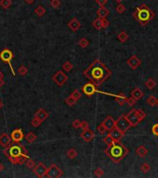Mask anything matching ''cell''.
I'll return each instance as SVG.
<instances>
[{"mask_svg": "<svg viewBox=\"0 0 158 178\" xmlns=\"http://www.w3.org/2000/svg\"><path fill=\"white\" fill-rule=\"evenodd\" d=\"M83 74L96 86H99L111 76L112 71L101 60L96 59L83 71Z\"/></svg>", "mask_w": 158, "mask_h": 178, "instance_id": "6da1fadb", "label": "cell"}, {"mask_svg": "<svg viewBox=\"0 0 158 178\" xmlns=\"http://www.w3.org/2000/svg\"><path fill=\"white\" fill-rule=\"evenodd\" d=\"M104 152L113 162H120L129 154V149L120 141H114L111 146H107Z\"/></svg>", "mask_w": 158, "mask_h": 178, "instance_id": "7a4b0ae2", "label": "cell"}, {"mask_svg": "<svg viewBox=\"0 0 158 178\" xmlns=\"http://www.w3.org/2000/svg\"><path fill=\"white\" fill-rule=\"evenodd\" d=\"M6 149H4V154L8 157V159H9V162H12L16 159H19L21 157H27L28 156V151L25 149V147L22 146L21 144V142H12L10 146L5 148Z\"/></svg>", "mask_w": 158, "mask_h": 178, "instance_id": "3957f363", "label": "cell"}, {"mask_svg": "<svg viewBox=\"0 0 158 178\" xmlns=\"http://www.w3.org/2000/svg\"><path fill=\"white\" fill-rule=\"evenodd\" d=\"M133 16L142 26H144L154 18V12L149 9V7H147L146 5L143 4L136 9Z\"/></svg>", "mask_w": 158, "mask_h": 178, "instance_id": "277c9868", "label": "cell"}, {"mask_svg": "<svg viewBox=\"0 0 158 178\" xmlns=\"http://www.w3.org/2000/svg\"><path fill=\"white\" fill-rule=\"evenodd\" d=\"M13 58H14V54L12 53L11 50L8 49V48H5V49H3L1 52H0V59H1L3 62L9 64L11 71H12V73H13V75H15V71H14L13 68H12V65H11V60L13 59Z\"/></svg>", "mask_w": 158, "mask_h": 178, "instance_id": "5b68a950", "label": "cell"}, {"mask_svg": "<svg viewBox=\"0 0 158 178\" xmlns=\"http://www.w3.org/2000/svg\"><path fill=\"white\" fill-rule=\"evenodd\" d=\"M115 127H117L122 133H126L131 126L130 122L126 118V115H122L115 121Z\"/></svg>", "mask_w": 158, "mask_h": 178, "instance_id": "8992f818", "label": "cell"}, {"mask_svg": "<svg viewBox=\"0 0 158 178\" xmlns=\"http://www.w3.org/2000/svg\"><path fill=\"white\" fill-rule=\"evenodd\" d=\"M63 172L60 170L55 163H52L50 167L47 168V173H46V177L48 178H58L62 175Z\"/></svg>", "mask_w": 158, "mask_h": 178, "instance_id": "52a82bcc", "label": "cell"}, {"mask_svg": "<svg viewBox=\"0 0 158 178\" xmlns=\"http://www.w3.org/2000/svg\"><path fill=\"white\" fill-rule=\"evenodd\" d=\"M52 80L56 83L57 85L59 86H62L65 84V82L68 80V76L65 74L62 71H58L55 74L52 76Z\"/></svg>", "mask_w": 158, "mask_h": 178, "instance_id": "ba28073f", "label": "cell"}, {"mask_svg": "<svg viewBox=\"0 0 158 178\" xmlns=\"http://www.w3.org/2000/svg\"><path fill=\"white\" fill-rule=\"evenodd\" d=\"M47 168L46 167V165L43 162H39L37 164H35V166L33 168V172L34 173V174L39 177H46V173H47Z\"/></svg>", "mask_w": 158, "mask_h": 178, "instance_id": "9c48e42d", "label": "cell"}, {"mask_svg": "<svg viewBox=\"0 0 158 178\" xmlns=\"http://www.w3.org/2000/svg\"><path fill=\"white\" fill-rule=\"evenodd\" d=\"M126 118L127 119V121L130 122L131 126H133V127L137 126L139 124V122H141V121H139V119L138 118V116L136 114L135 109H131L130 112L126 115Z\"/></svg>", "mask_w": 158, "mask_h": 178, "instance_id": "30bf717a", "label": "cell"}, {"mask_svg": "<svg viewBox=\"0 0 158 178\" xmlns=\"http://www.w3.org/2000/svg\"><path fill=\"white\" fill-rule=\"evenodd\" d=\"M82 91L83 93L86 95V96H92L93 94H95L97 91V88H96V85L92 83H87L85 84L83 86H82Z\"/></svg>", "mask_w": 158, "mask_h": 178, "instance_id": "8fae6325", "label": "cell"}, {"mask_svg": "<svg viewBox=\"0 0 158 178\" xmlns=\"http://www.w3.org/2000/svg\"><path fill=\"white\" fill-rule=\"evenodd\" d=\"M127 65H129L132 70H136L139 68V66H141V60L139 59L136 55H133L131 56L129 59L126 61Z\"/></svg>", "mask_w": 158, "mask_h": 178, "instance_id": "7c38bea8", "label": "cell"}, {"mask_svg": "<svg viewBox=\"0 0 158 178\" xmlns=\"http://www.w3.org/2000/svg\"><path fill=\"white\" fill-rule=\"evenodd\" d=\"M10 137L12 139V142H22L24 136H23V132L22 129H15L14 131H12Z\"/></svg>", "mask_w": 158, "mask_h": 178, "instance_id": "4fadbf2b", "label": "cell"}, {"mask_svg": "<svg viewBox=\"0 0 158 178\" xmlns=\"http://www.w3.org/2000/svg\"><path fill=\"white\" fill-rule=\"evenodd\" d=\"M109 134H110V137H111L114 141H120L121 139H122V137H124V133L121 132L119 129H118L117 127H115V126L110 131Z\"/></svg>", "mask_w": 158, "mask_h": 178, "instance_id": "5bb4252c", "label": "cell"}, {"mask_svg": "<svg viewBox=\"0 0 158 178\" xmlns=\"http://www.w3.org/2000/svg\"><path fill=\"white\" fill-rule=\"evenodd\" d=\"M11 143H12V139L8 134L4 133L0 136V146L3 147V148H7V147L11 145Z\"/></svg>", "mask_w": 158, "mask_h": 178, "instance_id": "9a60e30c", "label": "cell"}, {"mask_svg": "<svg viewBox=\"0 0 158 178\" xmlns=\"http://www.w3.org/2000/svg\"><path fill=\"white\" fill-rule=\"evenodd\" d=\"M48 116H50L48 112H47V110H45L44 109H42V108L39 109L37 112L34 113V118L38 119L41 122H45V121L48 118Z\"/></svg>", "mask_w": 158, "mask_h": 178, "instance_id": "2e32d148", "label": "cell"}, {"mask_svg": "<svg viewBox=\"0 0 158 178\" xmlns=\"http://www.w3.org/2000/svg\"><path fill=\"white\" fill-rule=\"evenodd\" d=\"M80 137L85 141V142H90V141L95 137V134L88 128V129H87V130H83V132L80 134Z\"/></svg>", "mask_w": 158, "mask_h": 178, "instance_id": "e0dca14e", "label": "cell"}, {"mask_svg": "<svg viewBox=\"0 0 158 178\" xmlns=\"http://www.w3.org/2000/svg\"><path fill=\"white\" fill-rule=\"evenodd\" d=\"M101 124L106 128L107 131H111L112 129L115 126V120L112 117V116H108V117H106L105 120L103 121Z\"/></svg>", "mask_w": 158, "mask_h": 178, "instance_id": "ac0fdd59", "label": "cell"}, {"mask_svg": "<svg viewBox=\"0 0 158 178\" xmlns=\"http://www.w3.org/2000/svg\"><path fill=\"white\" fill-rule=\"evenodd\" d=\"M68 27L73 31V32H76V31L81 27V23L76 18H73V19L68 22Z\"/></svg>", "mask_w": 158, "mask_h": 178, "instance_id": "d6986e66", "label": "cell"}, {"mask_svg": "<svg viewBox=\"0 0 158 178\" xmlns=\"http://www.w3.org/2000/svg\"><path fill=\"white\" fill-rule=\"evenodd\" d=\"M96 13L101 19H105V18H107V16L110 14V10H109L107 8H105L104 6H102V7H100V9L97 10Z\"/></svg>", "mask_w": 158, "mask_h": 178, "instance_id": "ffe728a7", "label": "cell"}, {"mask_svg": "<svg viewBox=\"0 0 158 178\" xmlns=\"http://www.w3.org/2000/svg\"><path fill=\"white\" fill-rule=\"evenodd\" d=\"M131 97L134 99L135 100H139L141 99H142L143 97V92L139 89V87L134 88L131 91Z\"/></svg>", "mask_w": 158, "mask_h": 178, "instance_id": "44dd1931", "label": "cell"}, {"mask_svg": "<svg viewBox=\"0 0 158 178\" xmlns=\"http://www.w3.org/2000/svg\"><path fill=\"white\" fill-rule=\"evenodd\" d=\"M136 154L139 157L144 158L145 156L148 154V149L145 148L144 146H139V148H137V149H136Z\"/></svg>", "mask_w": 158, "mask_h": 178, "instance_id": "7402d4cb", "label": "cell"}, {"mask_svg": "<svg viewBox=\"0 0 158 178\" xmlns=\"http://www.w3.org/2000/svg\"><path fill=\"white\" fill-rule=\"evenodd\" d=\"M115 101H116L119 104V105L122 106V105H124V104L126 103V97L124 94L120 93L117 96H115Z\"/></svg>", "mask_w": 158, "mask_h": 178, "instance_id": "603a6c76", "label": "cell"}, {"mask_svg": "<svg viewBox=\"0 0 158 178\" xmlns=\"http://www.w3.org/2000/svg\"><path fill=\"white\" fill-rule=\"evenodd\" d=\"M34 14L38 17H42L45 13H46V9L43 7V6H37L35 9H34Z\"/></svg>", "mask_w": 158, "mask_h": 178, "instance_id": "cb8c5ba5", "label": "cell"}, {"mask_svg": "<svg viewBox=\"0 0 158 178\" xmlns=\"http://www.w3.org/2000/svg\"><path fill=\"white\" fill-rule=\"evenodd\" d=\"M145 86H146L148 89L152 90L156 86V83L153 78H149L147 81L145 82Z\"/></svg>", "mask_w": 158, "mask_h": 178, "instance_id": "d4e9b609", "label": "cell"}, {"mask_svg": "<svg viewBox=\"0 0 158 178\" xmlns=\"http://www.w3.org/2000/svg\"><path fill=\"white\" fill-rule=\"evenodd\" d=\"M117 38L121 43H125V42H126L127 39H129V35H127V34L125 32V31H122V32H120L117 34Z\"/></svg>", "mask_w": 158, "mask_h": 178, "instance_id": "484cf974", "label": "cell"}, {"mask_svg": "<svg viewBox=\"0 0 158 178\" xmlns=\"http://www.w3.org/2000/svg\"><path fill=\"white\" fill-rule=\"evenodd\" d=\"M25 139H26V141H27L28 143H34V141L36 140V136H35V134L33 133V132H29V133L26 134Z\"/></svg>", "mask_w": 158, "mask_h": 178, "instance_id": "4316f807", "label": "cell"}, {"mask_svg": "<svg viewBox=\"0 0 158 178\" xmlns=\"http://www.w3.org/2000/svg\"><path fill=\"white\" fill-rule=\"evenodd\" d=\"M92 25L97 29V30H101L102 29V21H101V18H97V19H95L92 22Z\"/></svg>", "mask_w": 158, "mask_h": 178, "instance_id": "83f0119b", "label": "cell"}, {"mask_svg": "<svg viewBox=\"0 0 158 178\" xmlns=\"http://www.w3.org/2000/svg\"><path fill=\"white\" fill-rule=\"evenodd\" d=\"M147 103H148V105H150L151 107H154V106H156V103H157V99H156V97H154V96H149V97L147 99Z\"/></svg>", "mask_w": 158, "mask_h": 178, "instance_id": "f1b7e54d", "label": "cell"}, {"mask_svg": "<svg viewBox=\"0 0 158 178\" xmlns=\"http://www.w3.org/2000/svg\"><path fill=\"white\" fill-rule=\"evenodd\" d=\"M11 5H12L11 0H0V6L4 9H8L9 8H10Z\"/></svg>", "mask_w": 158, "mask_h": 178, "instance_id": "f546056e", "label": "cell"}, {"mask_svg": "<svg viewBox=\"0 0 158 178\" xmlns=\"http://www.w3.org/2000/svg\"><path fill=\"white\" fill-rule=\"evenodd\" d=\"M135 112H136V114L138 116V118L139 119V121H141V122H142L144 120V118L146 117V113H145L142 109H135Z\"/></svg>", "mask_w": 158, "mask_h": 178, "instance_id": "4dcf8cb0", "label": "cell"}, {"mask_svg": "<svg viewBox=\"0 0 158 178\" xmlns=\"http://www.w3.org/2000/svg\"><path fill=\"white\" fill-rule=\"evenodd\" d=\"M67 157L70 159H74L77 157V151L75 149H70L68 151H67Z\"/></svg>", "mask_w": 158, "mask_h": 178, "instance_id": "1f68e13d", "label": "cell"}, {"mask_svg": "<svg viewBox=\"0 0 158 178\" xmlns=\"http://www.w3.org/2000/svg\"><path fill=\"white\" fill-rule=\"evenodd\" d=\"M88 44H89L88 40L87 38H85V37L81 38L80 40H79V42H78V46H80V47H82V48H86V47H88Z\"/></svg>", "mask_w": 158, "mask_h": 178, "instance_id": "d6a6232c", "label": "cell"}, {"mask_svg": "<svg viewBox=\"0 0 158 178\" xmlns=\"http://www.w3.org/2000/svg\"><path fill=\"white\" fill-rule=\"evenodd\" d=\"M62 69H63V71H72V69H73V64L70 62V61H65V62L62 64Z\"/></svg>", "mask_w": 158, "mask_h": 178, "instance_id": "836d02e7", "label": "cell"}, {"mask_svg": "<svg viewBox=\"0 0 158 178\" xmlns=\"http://www.w3.org/2000/svg\"><path fill=\"white\" fill-rule=\"evenodd\" d=\"M71 97H73L74 99H75V100H79L82 97V94H81V92L79 91V90H75V91H73L72 92V94L70 95Z\"/></svg>", "mask_w": 158, "mask_h": 178, "instance_id": "e575fe53", "label": "cell"}, {"mask_svg": "<svg viewBox=\"0 0 158 178\" xmlns=\"http://www.w3.org/2000/svg\"><path fill=\"white\" fill-rule=\"evenodd\" d=\"M77 102V100H75L74 97H68L67 99H65V103L67 104L68 106H70V107H72V106H74V105H75V103Z\"/></svg>", "mask_w": 158, "mask_h": 178, "instance_id": "d590c367", "label": "cell"}, {"mask_svg": "<svg viewBox=\"0 0 158 178\" xmlns=\"http://www.w3.org/2000/svg\"><path fill=\"white\" fill-rule=\"evenodd\" d=\"M27 72H28V69L25 66H21V67H19V69H18V73H19L21 76L26 75Z\"/></svg>", "mask_w": 158, "mask_h": 178, "instance_id": "8d00e7d4", "label": "cell"}, {"mask_svg": "<svg viewBox=\"0 0 158 178\" xmlns=\"http://www.w3.org/2000/svg\"><path fill=\"white\" fill-rule=\"evenodd\" d=\"M25 164H26V166H27L29 169H33V168L35 166V164H36V163L34 162V159L28 158V159H26V162H25Z\"/></svg>", "mask_w": 158, "mask_h": 178, "instance_id": "74e56055", "label": "cell"}, {"mask_svg": "<svg viewBox=\"0 0 158 178\" xmlns=\"http://www.w3.org/2000/svg\"><path fill=\"white\" fill-rule=\"evenodd\" d=\"M103 142H104L107 146H111L114 142V140L110 137V134H107V136L103 138Z\"/></svg>", "mask_w": 158, "mask_h": 178, "instance_id": "f35d334b", "label": "cell"}, {"mask_svg": "<svg viewBox=\"0 0 158 178\" xmlns=\"http://www.w3.org/2000/svg\"><path fill=\"white\" fill-rule=\"evenodd\" d=\"M150 170H151V166L149 163H147V162L142 163V165L141 166V171L142 173H148Z\"/></svg>", "mask_w": 158, "mask_h": 178, "instance_id": "ab89813d", "label": "cell"}, {"mask_svg": "<svg viewBox=\"0 0 158 178\" xmlns=\"http://www.w3.org/2000/svg\"><path fill=\"white\" fill-rule=\"evenodd\" d=\"M115 10H116L118 13H120V14H122V13H124V12L126 11V7L124 5H122V4H119L116 8H115Z\"/></svg>", "mask_w": 158, "mask_h": 178, "instance_id": "60d3db41", "label": "cell"}, {"mask_svg": "<svg viewBox=\"0 0 158 178\" xmlns=\"http://www.w3.org/2000/svg\"><path fill=\"white\" fill-rule=\"evenodd\" d=\"M50 6L53 9H58L60 6V0H51Z\"/></svg>", "mask_w": 158, "mask_h": 178, "instance_id": "b9f144b4", "label": "cell"}, {"mask_svg": "<svg viewBox=\"0 0 158 178\" xmlns=\"http://www.w3.org/2000/svg\"><path fill=\"white\" fill-rule=\"evenodd\" d=\"M136 101L137 100H135L133 97H129V99H126V103L129 106H130V107H132V106H134L135 104H136Z\"/></svg>", "mask_w": 158, "mask_h": 178, "instance_id": "7bdbcfd3", "label": "cell"}, {"mask_svg": "<svg viewBox=\"0 0 158 178\" xmlns=\"http://www.w3.org/2000/svg\"><path fill=\"white\" fill-rule=\"evenodd\" d=\"M97 130H98V132L101 134H104L105 133H106V128L103 126V124H101L98 127H97Z\"/></svg>", "mask_w": 158, "mask_h": 178, "instance_id": "ee69618b", "label": "cell"}, {"mask_svg": "<svg viewBox=\"0 0 158 178\" xmlns=\"http://www.w3.org/2000/svg\"><path fill=\"white\" fill-rule=\"evenodd\" d=\"M94 174H95V176H97V177H101V176H103V174H104V172H103V170L101 168H98V169H96Z\"/></svg>", "mask_w": 158, "mask_h": 178, "instance_id": "f6af8a7d", "label": "cell"}, {"mask_svg": "<svg viewBox=\"0 0 158 178\" xmlns=\"http://www.w3.org/2000/svg\"><path fill=\"white\" fill-rule=\"evenodd\" d=\"M41 124H42V122H41L38 119H36V118H34V119L32 120V122H31V124H32L34 127H38V126H40Z\"/></svg>", "mask_w": 158, "mask_h": 178, "instance_id": "bcb514c9", "label": "cell"}, {"mask_svg": "<svg viewBox=\"0 0 158 178\" xmlns=\"http://www.w3.org/2000/svg\"><path fill=\"white\" fill-rule=\"evenodd\" d=\"M152 132L155 137H158V124H155L152 127Z\"/></svg>", "mask_w": 158, "mask_h": 178, "instance_id": "7dc6e473", "label": "cell"}, {"mask_svg": "<svg viewBox=\"0 0 158 178\" xmlns=\"http://www.w3.org/2000/svg\"><path fill=\"white\" fill-rule=\"evenodd\" d=\"M80 128H82V130H87V129L89 128L88 126V124L87 122H81V124H80Z\"/></svg>", "mask_w": 158, "mask_h": 178, "instance_id": "c3c4849f", "label": "cell"}, {"mask_svg": "<svg viewBox=\"0 0 158 178\" xmlns=\"http://www.w3.org/2000/svg\"><path fill=\"white\" fill-rule=\"evenodd\" d=\"M80 124H81V122L79 120H75L73 122V127L77 129V128H80Z\"/></svg>", "mask_w": 158, "mask_h": 178, "instance_id": "681fc988", "label": "cell"}, {"mask_svg": "<svg viewBox=\"0 0 158 178\" xmlns=\"http://www.w3.org/2000/svg\"><path fill=\"white\" fill-rule=\"evenodd\" d=\"M101 21H102V28H107L109 25H110V22L106 20V18L105 19H101Z\"/></svg>", "mask_w": 158, "mask_h": 178, "instance_id": "f907efd6", "label": "cell"}, {"mask_svg": "<svg viewBox=\"0 0 158 178\" xmlns=\"http://www.w3.org/2000/svg\"><path fill=\"white\" fill-rule=\"evenodd\" d=\"M96 3L98 4L100 7H102V6H105L107 3V0H96Z\"/></svg>", "mask_w": 158, "mask_h": 178, "instance_id": "816d5d0a", "label": "cell"}, {"mask_svg": "<svg viewBox=\"0 0 158 178\" xmlns=\"http://www.w3.org/2000/svg\"><path fill=\"white\" fill-rule=\"evenodd\" d=\"M24 1H25V3H26V4L32 5V4L34 2V0H24Z\"/></svg>", "mask_w": 158, "mask_h": 178, "instance_id": "f5cc1de1", "label": "cell"}, {"mask_svg": "<svg viewBox=\"0 0 158 178\" xmlns=\"http://www.w3.org/2000/svg\"><path fill=\"white\" fill-rule=\"evenodd\" d=\"M3 170H4V165L1 162H0V173H1Z\"/></svg>", "mask_w": 158, "mask_h": 178, "instance_id": "db71d44e", "label": "cell"}, {"mask_svg": "<svg viewBox=\"0 0 158 178\" xmlns=\"http://www.w3.org/2000/svg\"><path fill=\"white\" fill-rule=\"evenodd\" d=\"M4 84H5V82L3 81V80H0V88H1V87L3 86Z\"/></svg>", "mask_w": 158, "mask_h": 178, "instance_id": "11a10c76", "label": "cell"}, {"mask_svg": "<svg viewBox=\"0 0 158 178\" xmlns=\"http://www.w3.org/2000/svg\"><path fill=\"white\" fill-rule=\"evenodd\" d=\"M3 77H4V74H3V72L0 71V80H3Z\"/></svg>", "mask_w": 158, "mask_h": 178, "instance_id": "9f6ffc18", "label": "cell"}, {"mask_svg": "<svg viewBox=\"0 0 158 178\" xmlns=\"http://www.w3.org/2000/svg\"><path fill=\"white\" fill-rule=\"evenodd\" d=\"M2 107H3V104H2L1 100H0V109H2Z\"/></svg>", "mask_w": 158, "mask_h": 178, "instance_id": "6f0895ef", "label": "cell"}, {"mask_svg": "<svg viewBox=\"0 0 158 178\" xmlns=\"http://www.w3.org/2000/svg\"><path fill=\"white\" fill-rule=\"evenodd\" d=\"M115 1H116V2H117L118 4H120L121 2H122V1H123V0H115Z\"/></svg>", "mask_w": 158, "mask_h": 178, "instance_id": "680465c9", "label": "cell"}, {"mask_svg": "<svg viewBox=\"0 0 158 178\" xmlns=\"http://www.w3.org/2000/svg\"><path fill=\"white\" fill-rule=\"evenodd\" d=\"M156 106L158 107V99H157V103H156Z\"/></svg>", "mask_w": 158, "mask_h": 178, "instance_id": "91938a15", "label": "cell"}]
</instances>
